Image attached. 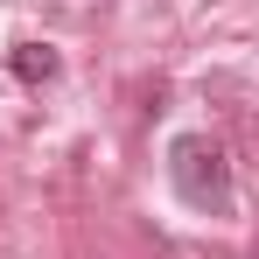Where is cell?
<instances>
[{
	"instance_id": "cell-2",
	"label": "cell",
	"mask_w": 259,
	"mask_h": 259,
	"mask_svg": "<svg viewBox=\"0 0 259 259\" xmlns=\"http://www.w3.org/2000/svg\"><path fill=\"white\" fill-rule=\"evenodd\" d=\"M14 77H21V84H49V77H56V49L21 42V49H14Z\"/></svg>"
},
{
	"instance_id": "cell-3",
	"label": "cell",
	"mask_w": 259,
	"mask_h": 259,
	"mask_svg": "<svg viewBox=\"0 0 259 259\" xmlns=\"http://www.w3.org/2000/svg\"><path fill=\"white\" fill-rule=\"evenodd\" d=\"M252 259H259V245H252Z\"/></svg>"
},
{
	"instance_id": "cell-1",
	"label": "cell",
	"mask_w": 259,
	"mask_h": 259,
	"mask_svg": "<svg viewBox=\"0 0 259 259\" xmlns=\"http://www.w3.org/2000/svg\"><path fill=\"white\" fill-rule=\"evenodd\" d=\"M175 189H182V203H196V210H224L231 203V168H224V154H217L210 140H175Z\"/></svg>"
}]
</instances>
